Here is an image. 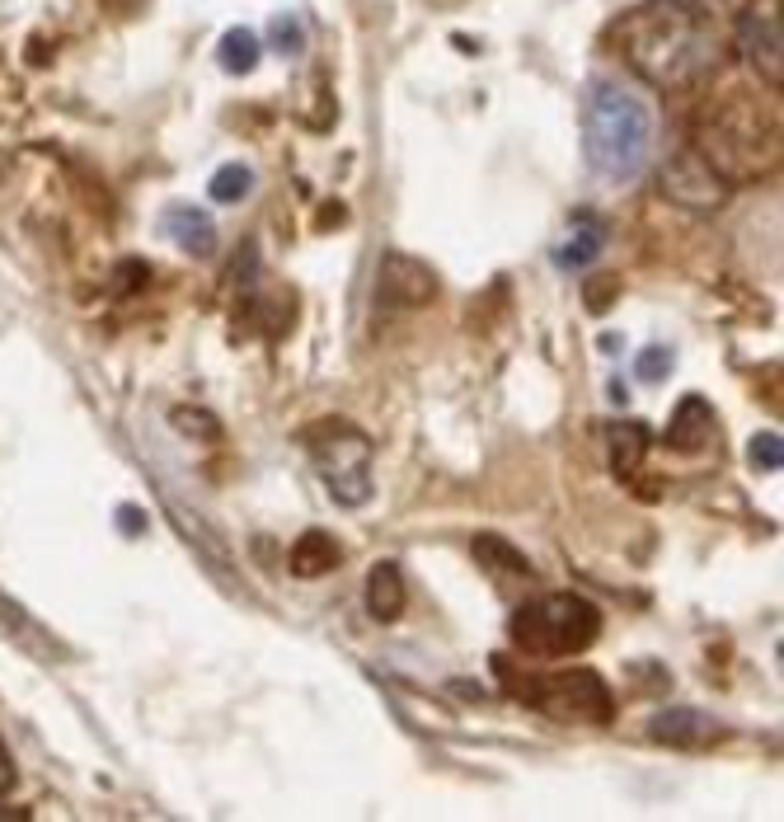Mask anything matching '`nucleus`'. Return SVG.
Here are the masks:
<instances>
[{
  "instance_id": "nucleus-1",
  "label": "nucleus",
  "mask_w": 784,
  "mask_h": 822,
  "mask_svg": "<svg viewBox=\"0 0 784 822\" xmlns=\"http://www.w3.org/2000/svg\"><path fill=\"white\" fill-rule=\"evenodd\" d=\"M616 48L649 85L691 90L723 62V38L700 0H649L620 19Z\"/></svg>"
},
{
  "instance_id": "nucleus-2",
  "label": "nucleus",
  "mask_w": 784,
  "mask_h": 822,
  "mask_svg": "<svg viewBox=\"0 0 784 822\" xmlns=\"http://www.w3.org/2000/svg\"><path fill=\"white\" fill-rule=\"evenodd\" d=\"M582 146L587 165L601 179H635L649 165V155L658 146V104L649 100V90L620 75H601L587 85L582 104Z\"/></svg>"
},
{
  "instance_id": "nucleus-3",
  "label": "nucleus",
  "mask_w": 784,
  "mask_h": 822,
  "mask_svg": "<svg viewBox=\"0 0 784 822\" xmlns=\"http://www.w3.org/2000/svg\"><path fill=\"white\" fill-rule=\"evenodd\" d=\"M695 151L723 184H742L766 174L780 155L775 100L766 109H756L747 90H729L714 109H704L695 117Z\"/></svg>"
},
{
  "instance_id": "nucleus-4",
  "label": "nucleus",
  "mask_w": 784,
  "mask_h": 822,
  "mask_svg": "<svg viewBox=\"0 0 784 822\" xmlns=\"http://www.w3.org/2000/svg\"><path fill=\"white\" fill-rule=\"evenodd\" d=\"M494 672L517 700L536 705L550 719H574V723H611L616 700L606 691V681L587 668L568 672H522L513 658H494Z\"/></svg>"
},
{
  "instance_id": "nucleus-5",
  "label": "nucleus",
  "mask_w": 784,
  "mask_h": 822,
  "mask_svg": "<svg viewBox=\"0 0 784 822\" xmlns=\"http://www.w3.org/2000/svg\"><path fill=\"white\" fill-rule=\"evenodd\" d=\"M507 635H513L522 654L568 658V654H582L601 635V612L578 593H555V597L526 602L513 616V625H507Z\"/></svg>"
},
{
  "instance_id": "nucleus-6",
  "label": "nucleus",
  "mask_w": 784,
  "mask_h": 822,
  "mask_svg": "<svg viewBox=\"0 0 784 822\" xmlns=\"http://www.w3.org/2000/svg\"><path fill=\"white\" fill-rule=\"evenodd\" d=\"M310 461L324 475L329 494H334L343 507H362L371 499V442L367 433H358L352 423H320L306 433Z\"/></svg>"
},
{
  "instance_id": "nucleus-7",
  "label": "nucleus",
  "mask_w": 784,
  "mask_h": 822,
  "mask_svg": "<svg viewBox=\"0 0 784 822\" xmlns=\"http://www.w3.org/2000/svg\"><path fill=\"white\" fill-rule=\"evenodd\" d=\"M437 297V273L409 259V254H385L381 259V278H376V301L409 310V306H427Z\"/></svg>"
},
{
  "instance_id": "nucleus-8",
  "label": "nucleus",
  "mask_w": 784,
  "mask_h": 822,
  "mask_svg": "<svg viewBox=\"0 0 784 822\" xmlns=\"http://www.w3.org/2000/svg\"><path fill=\"white\" fill-rule=\"evenodd\" d=\"M662 188H668L672 203L700 207V212H710V207L723 203V179H719L710 165H704V155L695 146L668 161V169H662Z\"/></svg>"
},
{
  "instance_id": "nucleus-9",
  "label": "nucleus",
  "mask_w": 784,
  "mask_h": 822,
  "mask_svg": "<svg viewBox=\"0 0 784 822\" xmlns=\"http://www.w3.org/2000/svg\"><path fill=\"white\" fill-rule=\"evenodd\" d=\"M737 52L771 90L784 81V38L775 14H742L737 19Z\"/></svg>"
},
{
  "instance_id": "nucleus-10",
  "label": "nucleus",
  "mask_w": 784,
  "mask_h": 822,
  "mask_svg": "<svg viewBox=\"0 0 784 822\" xmlns=\"http://www.w3.org/2000/svg\"><path fill=\"white\" fill-rule=\"evenodd\" d=\"M662 438H668L672 452H704V446L719 438V419H714L710 400H700V395L681 400L672 409V423H668V433H662Z\"/></svg>"
},
{
  "instance_id": "nucleus-11",
  "label": "nucleus",
  "mask_w": 784,
  "mask_h": 822,
  "mask_svg": "<svg viewBox=\"0 0 784 822\" xmlns=\"http://www.w3.org/2000/svg\"><path fill=\"white\" fill-rule=\"evenodd\" d=\"M649 733L658 742H668V748H710L723 729L700 710H662V715H653Z\"/></svg>"
},
{
  "instance_id": "nucleus-12",
  "label": "nucleus",
  "mask_w": 784,
  "mask_h": 822,
  "mask_svg": "<svg viewBox=\"0 0 784 822\" xmlns=\"http://www.w3.org/2000/svg\"><path fill=\"white\" fill-rule=\"evenodd\" d=\"M165 235L184 254H198V259H207V254L217 249V226H212V217L203 207H188V203L165 207Z\"/></svg>"
},
{
  "instance_id": "nucleus-13",
  "label": "nucleus",
  "mask_w": 784,
  "mask_h": 822,
  "mask_svg": "<svg viewBox=\"0 0 784 822\" xmlns=\"http://www.w3.org/2000/svg\"><path fill=\"white\" fill-rule=\"evenodd\" d=\"M606 442H611V470L616 480H635V470L649 456V428L630 423V419H616L606 423Z\"/></svg>"
},
{
  "instance_id": "nucleus-14",
  "label": "nucleus",
  "mask_w": 784,
  "mask_h": 822,
  "mask_svg": "<svg viewBox=\"0 0 784 822\" xmlns=\"http://www.w3.org/2000/svg\"><path fill=\"white\" fill-rule=\"evenodd\" d=\"M367 606L376 620H400L404 612V578L395 559H381L376 569L367 574Z\"/></svg>"
},
{
  "instance_id": "nucleus-15",
  "label": "nucleus",
  "mask_w": 784,
  "mask_h": 822,
  "mask_svg": "<svg viewBox=\"0 0 784 822\" xmlns=\"http://www.w3.org/2000/svg\"><path fill=\"white\" fill-rule=\"evenodd\" d=\"M334 564H343V545L329 532H306L297 541V551H291V574L297 578H320L334 569Z\"/></svg>"
},
{
  "instance_id": "nucleus-16",
  "label": "nucleus",
  "mask_w": 784,
  "mask_h": 822,
  "mask_svg": "<svg viewBox=\"0 0 784 822\" xmlns=\"http://www.w3.org/2000/svg\"><path fill=\"white\" fill-rule=\"evenodd\" d=\"M601 245H606V230L597 226V222H578L574 230H568V240L559 245V268H587V264H597V254H601Z\"/></svg>"
},
{
  "instance_id": "nucleus-17",
  "label": "nucleus",
  "mask_w": 784,
  "mask_h": 822,
  "mask_svg": "<svg viewBox=\"0 0 784 822\" xmlns=\"http://www.w3.org/2000/svg\"><path fill=\"white\" fill-rule=\"evenodd\" d=\"M259 38H254L249 29H230L221 38V48H217V62L230 71V75H249L254 66H259Z\"/></svg>"
},
{
  "instance_id": "nucleus-18",
  "label": "nucleus",
  "mask_w": 784,
  "mask_h": 822,
  "mask_svg": "<svg viewBox=\"0 0 784 822\" xmlns=\"http://www.w3.org/2000/svg\"><path fill=\"white\" fill-rule=\"evenodd\" d=\"M475 555L488 564V569L498 564V569H513V574H532V559H526L522 551H513L507 541H498V536H479L475 541Z\"/></svg>"
},
{
  "instance_id": "nucleus-19",
  "label": "nucleus",
  "mask_w": 784,
  "mask_h": 822,
  "mask_svg": "<svg viewBox=\"0 0 784 822\" xmlns=\"http://www.w3.org/2000/svg\"><path fill=\"white\" fill-rule=\"evenodd\" d=\"M249 188H254V169L235 161V165L217 169V179H212V198H217V203H240Z\"/></svg>"
},
{
  "instance_id": "nucleus-20",
  "label": "nucleus",
  "mask_w": 784,
  "mask_h": 822,
  "mask_svg": "<svg viewBox=\"0 0 784 822\" xmlns=\"http://www.w3.org/2000/svg\"><path fill=\"white\" fill-rule=\"evenodd\" d=\"M268 48L272 52H282V56H297L301 52V24L291 14H278L268 24Z\"/></svg>"
},
{
  "instance_id": "nucleus-21",
  "label": "nucleus",
  "mask_w": 784,
  "mask_h": 822,
  "mask_svg": "<svg viewBox=\"0 0 784 822\" xmlns=\"http://www.w3.org/2000/svg\"><path fill=\"white\" fill-rule=\"evenodd\" d=\"M747 461H752V470H780V465H784V442H780V433H761V438H752Z\"/></svg>"
},
{
  "instance_id": "nucleus-22",
  "label": "nucleus",
  "mask_w": 784,
  "mask_h": 822,
  "mask_svg": "<svg viewBox=\"0 0 784 822\" xmlns=\"http://www.w3.org/2000/svg\"><path fill=\"white\" fill-rule=\"evenodd\" d=\"M635 371L643 381H662L672 371V348H643L635 358Z\"/></svg>"
},
{
  "instance_id": "nucleus-23",
  "label": "nucleus",
  "mask_w": 784,
  "mask_h": 822,
  "mask_svg": "<svg viewBox=\"0 0 784 822\" xmlns=\"http://www.w3.org/2000/svg\"><path fill=\"white\" fill-rule=\"evenodd\" d=\"M616 291H620L616 278H592V282H587V310H592V316H601L606 306H616V301H611Z\"/></svg>"
},
{
  "instance_id": "nucleus-24",
  "label": "nucleus",
  "mask_w": 784,
  "mask_h": 822,
  "mask_svg": "<svg viewBox=\"0 0 784 822\" xmlns=\"http://www.w3.org/2000/svg\"><path fill=\"white\" fill-rule=\"evenodd\" d=\"M14 785V761H10V752H6V742H0V794H6Z\"/></svg>"
},
{
  "instance_id": "nucleus-25",
  "label": "nucleus",
  "mask_w": 784,
  "mask_h": 822,
  "mask_svg": "<svg viewBox=\"0 0 784 822\" xmlns=\"http://www.w3.org/2000/svg\"><path fill=\"white\" fill-rule=\"evenodd\" d=\"M339 222H348V207H339V203H329V207L320 212V226H324V230H334Z\"/></svg>"
},
{
  "instance_id": "nucleus-26",
  "label": "nucleus",
  "mask_w": 784,
  "mask_h": 822,
  "mask_svg": "<svg viewBox=\"0 0 784 822\" xmlns=\"http://www.w3.org/2000/svg\"><path fill=\"white\" fill-rule=\"evenodd\" d=\"M123 522H127V526H123L127 536H142V513H136V507H123Z\"/></svg>"
}]
</instances>
